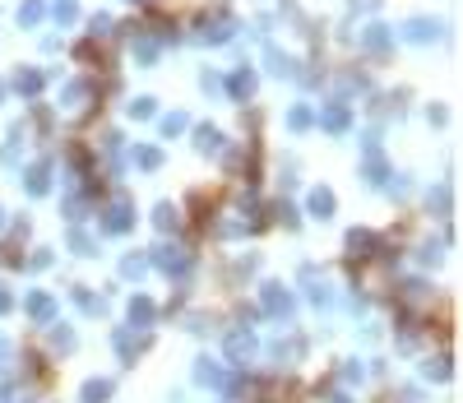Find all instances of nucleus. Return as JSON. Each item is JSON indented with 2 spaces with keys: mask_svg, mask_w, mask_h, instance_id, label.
Listing matches in <instances>:
<instances>
[{
  "mask_svg": "<svg viewBox=\"0 0 463 403\" xmlns=\"http://www.w3.org/2000/svg\"><path fill=\"white\" fill-rule=\"evenodd\" d=\"M260 306H264V315H274V320H287V315H292V292H287L283 283H264Z\"/></svg>",
  "mask_w": 463,
  "mask_h": 403,
  "instance_id": "nucleus-1",
  "label": "nucleus"
},
{
  "mask_svg": "<svg viewBox=\"0 0 463 403\" xmlns=\"http://www.w3.org/2000/svg\"><path fill=\"white\" fill-rule=\"evenodd\" d=\"M153 264L162 269V274H171V279H176V274H185V269H190V250H181V246H158L153 250Z\"/></svg>",
  "mask_w": 463,
  "mask_h": 403,
  "instance_id": "nucleus-2",
  "label": "nucleus"
},
{
  "mask_svg": "<svg viewBox=\"0 0 463 403\" xmlns=\"http://www.w3.org/2000/svg\"><path fill=\"white\" fill-rule=\"evenodd\" d=\"M102 232H107V236L130 232V204H125V200H111L107 209H102Z\"/></svg>",
  "mask_w": 463,
  "mask_h": 403,
  "instance_id": "nucleus-3",
  "label": "nucleus"
},
{
  "mask_svg": "<svg viewBox=\"0 0 463 403\" xmlns=\"http://www.w3.org/2000/svg\"><path fill=\"white\" fill-rule=\"evenodd\" d=\"M227 357H232V362H250V357H255V334L232 329V334H227Z\"/></svg>",
  "mask_w": 463,
  "mask_h": 403,
  "instance_id": "nucleus-4",
  "label": "nucleus"
},
{
  "mask_svg": "<svg viewBox=\"0 0 463 403\" xmlns=\"http://www.w3.org/2000/svg\"><path fill=\"white\" fill-rule=\"evenodd\" d=\"M23 186H28V195H46V186H51V162H46V158L23 171Z\"/></svg>",
  "mask_w": 463,
  "mask_h": 403,
  "instance_id": "nucleus-5",
  "label": "nucleus"
},
{
  "mask_svg": "<svg viewBox=\"0 0 463 403\" xmlns=\"http://www.w3.org/2000/svg\"><path fill=\"white\" fill-rule=\"evenodd\" d=\"M232 28H236V24H232L227 15H218V19H204L200 37H204V42H227V37H232Z\"/></svg>",
  "mask_w": 463,
  "mask_h": 403,
  "instance_id": "nucleus-6",
  "label": "nucleus"
},
{
  "mask_svg": "<svg viewBox=\"0 0 463 403\" xmlns=\"http://www.w3.org/2000/svg\"><path fill=\"white\" fill-rule=\"evenodd\" d=\"M195 380H200V385H214V389H223V385H227L223 366H218V362H209V357H200V362H195Z\"/></svg>",
  "mask_w": 463,
  "mask_h": 403,
  "instance_id": "nucleus-7",
  "label": "nucleus"
},
{
  "mask_svg": "<svg viewBox=\"0 0 463 403\" xmlns=\"http://www.w3.org/2000/svg\"><path fill=\"white\" fill-rule=\"evenodd\" d=\"M403 37H408V42H431V37H440V24H435V19H413V24L403 28Z\"/></svg>",
  "mask_w": 463,
  "mask_h": 403,
  "instance_id": "nucleus-8",
  "label": "nucleus"
},
{
  "mask_svg": "<svg viewBox=\"0 0 463 403\" xmlns=\"http://www.w3.org/2000/svg\"><path fill=\"white\" fill-rule=\"evenodd\" d=\"M320 121H324V130H334V135H343V130H348V121H352V111L343 107V102H329Z\"/></svg>",
  "mask_w": 463,
  "mask_h": 403,
  "instance_id": "nucleus-9",
  "label": "nucleus"
},
{
  "mask_svg": "<svg viewBox=\"0 0 463 403\" xmlns=\"http://www.w3.org/2000/svg\"><path fill=\"white\" fill-rule=\"evenodd\" d=\"M23 306H28L32 320H51V315H56V297H46V292H28V301H23Z\"/></svg>",
  "mask_w": 463,
  "mask_h": 403,
  "instance_id": "nucleus-10",
  "label": "nucleus"
},
{
  "mask_svg": "<svg viewBox=\"0 0 463 403\" xmlns=\"http://www.w3.org/2000/svg\"><path fill=\"white\" fill-rule=\"evenodd\" d=\"M306 209H310V214H315V218H329V214H334V190H310V200H306Z\"/></svg>",
  "mask_w": 463,
  "mask_h": 403,
  "instance_id": "nucleus-11",
  "label": "nucleus"
},
{
  "mask_svg": "<svg viewBox=\"0 0 463 403\" xmlns=\"http://www.w3.org/2000/svg\"><path fill=\"white\" fill-rule=\"evenodd\" d=\"M195 149H200V153H218V149H223V135H218L214 125H200V130H195Z\"/></svg>",
  "mask_w": 463,
  "mask_h": 403,
  "instance_id": "nucleus-12",
  "label": "nucleus"
},
{
  "mask_svg": "<svg viewBox=\"0 0 463 403\" xmlns=\"http://www.w3.org/2000/svg\"><path fill=\"white\" fill-rule=\"evenodd\" d=\"M361 42H366V51H375V56H380V51H389V28H385V24H370Z\"/></svg>",
  "mask_w": 463,
  "mask_h": 403,
  "instance_id": "nucleus-13",
  "label": "nucleus"
},
{
  "mask_svg": "<svg viewBox=\"0 0 463 403\" xmlns=\"http://www.w3.org/2000/svg\"><path fill=\"white\" fill-rule=\"evenodd\" d=\"M79 399L84 403H107L111 399V380H88V385L79 389Z\"/></svg>",
  "mask_w": 463,
  "mask_h": 403,
  "instance_id": "nucleus-14",
  "label": "nucleus"
},
{
  "mask_svg": "<svg viewBox=\"0 0 463 403\" xmlns=\"http://www.w3.org/2000/svg\"><path fill=\"white\" fill-rule=\"evenodd\" d=\"M301 279H306V288H310V301H315V306H329V283H320L315 269H306Z\"/></svg>",
  "mask_w": 463,
  "mask_h": 403,
  "instance_id": "nucleus-15",
  "label": "nucleus"
},
{
  "mask_svg": "<svg viewBox=\"0 0 463 403\" xmlns=\"http://www.w3.org/2000/svg\"><path fill=\"white\" fill-rule=\"evenodd\" d=\"M153 301H149V297H135V301H130V320H135V325H153Z\"/></svg>",
  "mask_w": 463,
  "mask_h": 403,
  "instance_id": "nucleus-16",
  "label": "nucleus"
},
{
  "mask_svg": "<svg viewBox=\"0 0 463 403\" xmlns=\"http://www.w3.org/2000/svg\"><path fill=\"white\" fill-rule=\"evenodd\" d=\"M348 250H352L357 260H366L370 250H375V236L370 232H348Z\"/></svg>",
  "mask_w": 463,
  "mask_h": 403,
  "instance_id": "nucleus-17",
  "label": "nucleus"
},
{
  "mask_svg": "<svg viewBox=\"0 0 463 403\" xmlns=\"http://www.w3.org/2000/svg\"><path fill=\"white\" fill-rule=\"evenodd\" d=\"M15 88H19V93H42V75H37V70H19V75H15Z\"/></svg>",
  "mask_w": 463,
  "mask_h": 403,
  "instance_id": "nucleus-18",
  "label": "nucleus"
},
{
  "mask_svg": "<svg viewBox=\"0 0 463 403\" xmlns=\"http://www.w3.org/2000/svg\"><path fill=\"white\" fill-rule=\"evenodd\" d=\"M144 343H149V339H135L130 329H116V353H121L125 362H130V357H135V348H144Z\"/></svg>",
  "mask_w": 463,
  "mask_h": 403,
  "instance_id": "nucleus-19",
  "label": "nucleus"
},
{
  "mask_svg": "<svg viewBox=\"0 0 463 403\" xmlns=\"http://www.w3.org/2000/svg\"><path fill=\"white\" fill-rule=\"evenodd\" d=\"M75 301H79V310H88V315H102V310H107V301H97L88 288H75Z\"/></svg>",
  "mask_w": 463,
  "mask_h": 403,
  "instance_id": "nucleus-20",
  "label": "nucleus"
},
{
  "mask_svg": "<svg viewBox=\"0 0 463 403\" xmlns=\"http://www.w3.org/2000/svg\"><path fill=\"white\" fill-rule=\"evenodd\" d=\"M232 93L250 97V93H255V75H250V70H236V75H232Z\"/></svg>",
  "mask_w": 463,
  "mask_h": 403,
  "instance_id": "nucleus-21",
  "label": "nucleus"
},
{
  "mask_svg": "<svg viewBox=\"0 0 463 403\" xmlns=\"http://www.w3.org/2000/svg\"><path fill=\"white\" fill-rule=\"evenodd\" d=\"M310 121H315V116H310V107H292V111H287V130H296V135H301V130H310Z\"/></svg>",
  "mask_w": 463,
  "mask_h": 403,
  "instance_id": "nucleus-22",
  "label": "nucleus"
},
{
  "mask_svg": "<svg viewBox=\"0 0 463 403\" xmlns=\"http://www.w3.org/2000/svg\"><path fill=\"white\" fill-rule=\"evenodd\" d=\"M121 274H125V279H144V274H149V260H144V255H125Z\"/></svg>",
  "mask_w": 463,
  "mask_h": 403,
  "instance_id": "nucleus-23",
  "label": "nucleus"
},
{
  "mask_svg": "<svg viewBox=\"0 0 463 403\" xmlns=\"http://www.w3.org/2000/svg\"><path fill=\"white\" fill-rule=\"evenodd\" d=\"M181 130H190V116H185V111H171V116H162V135H181Z\"/></svg>",
  "mask_w": 463,
  "mask_h": 403,
  "instance_id": "nucleus-24",
  "label": "nucleus"
},
{
  "mask_svg": "<svg viewBox=\"0 0 463 403\" xmlns=\"http://www.w3.org/2000/svg\"><path fill=\"white\" fill-rule=\"evenodd\" d=\"M88 97V84H70V88H61V107H79Z\"/></svg>",
  "mask_w": 463,
  "mask_h": 403,
  "instance_id": "nucleus-25",
  "label": "nucleus"
},
{
  "mask_svg": "<svg viewBox=\"0 0 463 403\" xmlns=\"http://www.w3.org/2000/svg\"><path fill=\"white\" fill-rule=\"evenodd\" d=\"M269 65H274V75H283V79L296 75V61H287V56H283V51H274V47H269Z\"/></svg>",
  "mask_w": 463,
  "mask_h": 403,
  "instance_id": "nucleus-26",
  "label": "nucleus"
},
{
  "mask_svg": "<svg viewBox=\"0 0 463 403\" xmlns=\"http://www.w3.org/2000/svg\"><path fill=\"white\" fill-rule=\"evenodd\" d=\"M51 15L61 19V24H75V19H79V5H75V0H56V5H51Z\"/></svg>",
  "mask_w": 463,
  "mask_h": 403,
  "instance_id": "nucleus-27",
  "label": "nucleus"
},
{
  "mask_svg": "<svg viewBox=\"0 0 463 403\" xmlns=\"http://www.w3.org/2000/svg\"><path fill=\"white\" fill-rule=\"evenodd\" d=\"M153 56H158V42H153V37H135V61L149 65Z\"/></svg>",
  "mask_w": 463,
  "mask_h": 403,
  "instance_id": "nucleus-28",
  "label": "nucleus"
},
{
  "mask_svg": "<svg viewBox=\"0 0 463 403\" xmlns=\"http://www.w3.org/2000/svg\"><path fill=\"white\" fill-rule=\"evenodd\" d=\"M153 223L162 227V232H171V227H176V209H171V204H158V209H153Z\"/></svg>",
  "mask_w": 463,
  "mask_h": 403,
  "instance_id": "nucleus-29",
  "label": "nucleus"
},
{
  "mask_svg": "<svg viewBox=\"0 0 463 403\" xmlns=\"http://www.w3.org/2000/svg\"><path fill=\"white\" fill-rule=\"evenodd\" d=\"M153 97H135V102H130V116H135V121H149V116H153Z\"/></svg>",
  "mask_w": 463,
  "mask_h": 403,
  "instance_id": "nucleus-30",
  "label": "nucleus"
},
{
  "mask_svg": "<svg viewBox=\"0 0 463 403\" xmlns=\"http://www.w3.org/2000/svg\"><path fill=\"white\" fill-rule=\"evenodd\" d=\"M135 162H139V167H149V171H153V167H162V149H139V153H135Z\"/></svg>",
  "mask_w": 463,
  "mask_h": 403,
  "instance_id": "nucleus-31",
  "label": "nucleus"
},
{
  "mask_svg": "<svg viewBox=\"0 0 463 403\" xmlns=\"http://www.w3.org/2000/svg\"><path fill=\"white\" fill-rule=\"evenodd\" d=\"M426 375H431V380H445L449 375V357H431V362H426Z\"/></svg>",
  "mask_w": 463,
  "mask_h": 403,
  "instance_id": "nucleus-32",
  "label": "nucleus"
},
{
  "mask_svg": "<svg viewBox=\"0 0 463 403\" xmlns=\"http://www.w3.org/2000/svg\"><path fill=\"white\" fill-rule=\"evenodd\" d=\"M37 19H42V5H37V0H28V5L19 10V24L28 28V24H37Z\"/></svg>",
  "mask_w": 463,
  "mask_h": 403,
  "instance_id": "nucleus-33",
  "label": "nucleus"
},
{
  "mask_svg": "<svg viewBox=\"0 0 463 403\" xmlns=\"http://www.w3.org/2000/svg\"><path fill=\"white\" fill-rule=\"evenodd\" d=\"M274 357L283 362V357H301V343H287V339H278L274 343Z\"/></svg>",
  "mask_w": 463,
  "mask_h": 403,
  "instance_id": "nucleus-34",
  "label": "nucleus"
},
{
  "mask_svg": "<svg viewBox=\"0 0 463 403\" xmlns=\"http://www.w3.org/2000/svg\"><path fill=\"white\" fill-rule=\"evenodd\" d=\"M70 246H75L79 255H93V241H88V236H84V232H70Z\"/></svg>",
  "mask_w": 463,
  "mask_h": 403,
  "instance_id": "nucleus-35",
  "label": "nucleus"
},
{
  "mask_svg": "<svg viewBox=\"0 0 463 403\" xmlns=\"http://www.w3.org/2000/svg\"><path fill=\"white\" fill-rule=\"evenodd\" d=\"M51 343H56V348H65V353H70V348H75V334H70V329H56V334H51Z\"/></svg>",
  "mask_w": 463,
  "mask_h": 403,
  "instance_id": "nucleus-36",
  "label": "nucleus"
},
{
  "mask_svg": "<svg viewBox=\"0 0 463 403\" xmlns=\"http://www.w3.org/2000/svg\"><path fill=\"white\" fill-rule=\"evenodd\" d=\"M107 28H111V19H107V15H97V19H93V37H102Z\"/></svg>",
  "mask_w": 463,
  "mask_h": 403,
  "instance_id": "nucleus-37",
  "label": "nucleus"
},
{
  "mask_svg": "<svg viewBox=\"0 0 463 403\" xmlns=\"http://www.w3.org/2000/svg\"><path fill=\"white\" fill-rule=\"evenodd\" d=\"M278 218H283L287 227H296V209H292V204H283V209H278Z\"/></svg>",
  "mask_w": 463,
  "mask_h": 403,
  "instance_id": "nucleus-38",
  "label": "nucleus"
},
{
  "mask_svg": "<svg viewBox=\"0 0 463 403\" xmlns=\"http://www.w3.org/2000/svg\"><path fill=\"white\" fill-rule=\"evenodd\" d=\"M15 306V301H10V292H5V288H0V315H5V310Z\"/></svg>",
  "mask_w": 463,
  "mask_h": 403,
  "instance_id": "nucleus-39",
  "label": "nucleus"
},
{
  "mask_svg": "<svg viewBox=\"0 0 463 403\" xmlns=\"http://www.w3.org/2000/svg\"><path fill=\"white\" fill-rule=\"evenodd\" d=\"M375 5H380V0H357V10H375Z\"/></svg>",
  "mask_w": 463,
  "mask_h": 403,
  "instance_id": "nucleus-40",
  "label": "nucleus"
},
{
  "mask_svg": "<svg viewBox=\"0 0 463 403\" xmlns=\"http://www.w3.org/2000/svg\"><path fill=\"white\" fill-rule=\"evenodd\" d=\"M329 403H352V399H343V394H334V399H329Z\"/></svg>",
  "mask_w": 463,
  "mask_h": 403,
  "instance_id": "nucleus-41",
  "label": "nucleus"
},
{
  "mask_svg": "<svg viewBox=\"0 0 463 403\" xmlns=\"http://www.w3.org/2000/svg\"><path fill=\"white\" fill-rule=\"evenodd\" d=\"M0 97H5V84H0Z\"/></svg>",
  "mask_w": 463,
  "mask_h": 403,
  "instance_id": "nucleus-42",
  "label": "nucleus"
},
{
  "mask_svg": "<svg viewBox=\"0 0 463 403\" xmlns=\"http://www.w3.org/2000/svg\"><path fill=\"white\" fill-rule=\"evenodd\" d=\"M0 218H5V214H0Z\"/></svg>",
  "mask_w": 463,
  "mask_h": 403,
  "instance_id": "nucleus-43",
  "label": "nucleus"
}]
</instances>
